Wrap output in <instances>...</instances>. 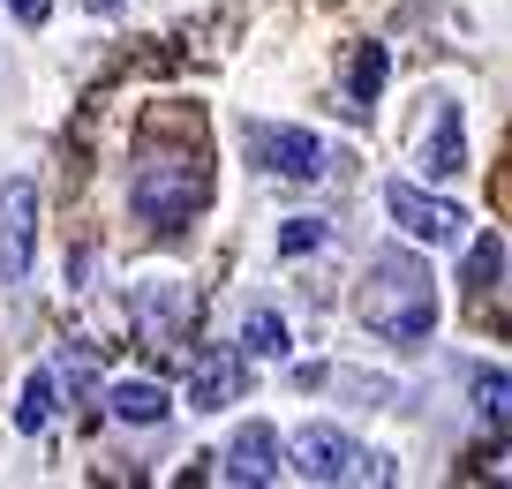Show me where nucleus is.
Here are the masks:
<instances>
[{
  "mask_svg": "<svg viewBox=\"0 0 512 489\" xmlns=\"http://www.w3.org/2000/svg\"><path fill=\"white\" fill-rule=\"evenodd\" d=\"M354 316H362L384 347H422V339L437 332V279H430V264L407 256V249L369 256L362 286H354Z\"/></svg>",
  "mask_w": 512,
  "mask_h": 489,
  "instance_id": "1",
  "label": "nucleus"
},
{
  "mask_svg": "<svg viewBox=\"0 0 512 489\" xmlns=\"http://www.w3.org/2000/svg\"><path fill=\"white\" fill-rule=\"evenodd\" d=\"M128 204H136V219H144V226L181 234V226L211 204V166H204V151H181V143L144 151V158H136V174H128Z\"/></svg>",
  "mask_w": 512,
  "mask_h": 489,
  "instance_id": "2",
  "label": "nucleus"
},
{
  "mask_svg": "<svg viewBox=\"0 0 512 489\" xmlns=\"http://www.w3.org/2000/svg\"><path fill=\"white\" fill-rule=\"evenodd\" d=\"M249 166H264L272 181H317V174H332V151H324V136H309V128L256 121L249 128Z\"/></svg>",
  "mask_w": 512,
  "mask_h": 489,
  "instance_id": "3",
  "label": "nucleus"
},
{
  "mask_svg": "<svg viewBox=\"0 0 512 489\" xmlns=\"http://www.w3.org/2000/svg\"><path fill=\"white\" fill-rule=\"evenodd\" d=\"M279 452H287V467L302 482H362V444L339 422H302L294 444H279Z\"/></svg>",
  "mask_w": 512,
  "mask_h": 489,
  "instance_id": "4",
  "label": "nucleus"
},
{
  "mask_svg": "<svg viewBox=\"0 0 512 489\" xmlns=\"http://www.w3.org/2000/svg\"><path fill=\"white\" fill-rule=\"evenodd\" d=\"M384 211H392V226H400L407 241H422V249H452V241H467V211L452 204V196H430V189L392 181V189H384Z\"/></svg>",
  "mask_w": 512,
  "mask_h": 489,
  "instance_id": "5",
  "label": "nucleus"
},
{
  "mask_svg": "<svg viewBox=\"0 0 512 489\" xmlns=\"http://www.w3.org/2000/svg\"><path fill=\"white\" fill-rule=\"evenodd\" d=\"M38 264V189L31 181H8L0 189V279L23 286Z\"/></svg>",
  "mask_w": 512,
  "mask_h": 489,
  "instance_id": "6",
  "label": "nucleus"
},
{
  "mask_svg": "<svg viewBox=\"0 0 512 489\" xmlns=\"http://www.w3.org/2000/svg\"><path fill=\"white\" fill-rule=\"evenodd\" d=\"M241 392H249V354H241V347H204V354H196V369H189V407L196 414L234 407Z\"/></svg>",
  "mask_w": 512,
  "mask_h": 489,
  "instance_id": "7",
  "label": "nucleus"
},
{
  "mask_svg": "<svg viewBox=\"0 0 512 489\" xmlns=\"http://www.w3.org/2000/svg\"><path fill=\"white\" fill-rule=\"evenodd\" d=\"M279 467H287V452H279V429L272 422H249V429H234L226 437V452H219V474L226 482H279Z\"/></svg>",
  "mask_w": 512,
  "mask_h": 489,
  "instance_id": "8",
  "label": "nucleus"
},
{
  "mask_svg": "<svg viewBox=\"0 0 512 489\" xmlns=\"http://www.w3.org/2000/svg\"><path fill=\"white\" fill-rule=\"evenodd\" d=\"M189 316H196L189 286H174V279H159V286H136V332H144L151 347H174V339L189 332Z\"/></svg>",
  "mask_w": 512,
  "mask_h": 489,
  "instance_id": "9",
  "label": "nucleus"
},
{
  "mask_svg": "<svg viewBox=\"0 0 512 489\" xmlns=\"http://www.w3.org/2000/svg\"><path fill=\"white\" fill-rule=\"evenodd\" d=\"M422 174L430 181H452L467 166V128H460V106L452 98H430V128H422Z\"/></svg>",
  "mask_w": 512,
  "mask_h": 489,
  "instance_id": "10",
  "label": "nucleus"
},
{
  "mask_svg": "<svg viewBox=\"0 0 512 489\" xmlns=\"http://www.w3.org/2000/svg\"><path fill=\"white\" fill-rule=\"evenodd\" d=\"M106 414H113V422H128V429H159L166 414H174V392L151 384V377H121L106 392Z\"/></svg>",
  "mask_w": 512,
  "mask_h": 489,
  "instance_id": "11",
  "label": "nucleus"
},
{
  "mask_svg": "<svg viewBox=\"0 0 512 489\" xmlns=\"http://www.w3.org/2000/svg\"><path fill=\"white\" fill-rule=\"evenodd\" d=\"M467 399H475V422L490 429V437H512V369L475 362L467 369Z\"/></svg>",
  "mask_w": 512,
  "mask_h": 489,
  "instance_id": "12",
  "label": "nucleus"
},
{
  "mask_svg": "<svg viewBox=\"0 0 512 489\" xmlns=\"http://www.w3.org/2000/svg\"><path fill=\"white\" fill-rule=\"evenodd\" d=\"M384 76H392V53H384V46H354V61H347V113L377 106Z\"/></svg>",
  "mask_w": 512,
  "mask_h": 489,
  "instance_id": "13",
  "label": "nucleus"
},
{
  "mask_svg": "<svg viewBox=\"0 0 512 489\" xmlns=\"http://www.w3.org/2000/svg\"><path fill=\"white\" fill-rule=\"evenodd\" d=\"M53 399H61L53 369H31V377H23V399H16V429L23 437H46L53 429Z\"/></svg>",
  "mask_w": 512,
  "mask_h": 489,
  "instance_id": "14",
  "label": "nucleus"
},
{
  "mask_svg": "<svg viewBox=\"0 0 512 489\" xmlns=\"http://www.w3.org/2000/svg\"><path fill=\"white\" fill-rule=\"evenodd\" d=\"M241 347H249L256 362H287V347H294V339H287V316H279V309H249Z\"/></svg>",
  "mask_w": 512,
  "mask_h": 489,
  "instance_id": "15",
  "label": "nucleus"
},
{
  "mask_svg": "<svg viewBox=\"0 0 512 489\" xmlns=\"http://www.w3.org/2000/svg\"><path fill=\"white\" fill-rule=\"evenodd\" d=\"M497 271H505V241H497V234H482L475 249H467V286H490Z\"/></svg>",
  "mask_w": 512,
  "mask_h": 489,
  "instance_id": "16",
  "label": "nucleus"
},
{
  "mask_svg": "<svg viewBox=\"0 0 512 489\" xmlns=\"http://www.w3.org/2000/svg\"><path fill=\"white\" fill-rule=\"evenodd\" d=\"M324 234H332V226H324V219H287V226H279V256H302V249H324Z\"/></svg>",
  "mask_w": 512,
  "mask_h": 489,
  "instance_id": "17",
  "label": "nucleus"
},
{
  "mask_svg": "<svg viewBox=\"0 0 512 489\" xmlns=\"http://www.w3.org/2000/svg\"><path fill=\"white\" fill-rule=\"evenodd\" d=\"M8 16H16V23H23V31H38V23H46V16H53V0H8Z\"/></svg>",
  "mask_w": 512,
  "mask_h": 489,
  "instance_id": "18",
  "label": "nucleus"
},
{
  "mask_svg": "<svg viewBox=\"0 0 512 489\" xmlns=\"http://www.w3.org/2000/svg\"><path fill=\"white\" fill-rule=\"evenodd\" d=\"M91 8H121V0H91Z\"/></svg>",
  "mask_w": 512,
  "mask_h": 489,
  "instance_id": "19",
  "label": "nucleus"
}]
</instances>
